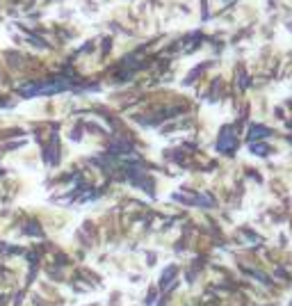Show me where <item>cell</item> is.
Wrapping results in <instances>:
<instances>
[{
    "instance_id": "6da1fadb",
    "label": "cell",
    "mask_w": 292,
    "mask_h": 306,
    "mask_svg": "<svg viewBox=\"0 0 292 306\" xmlns=\"http://www.w3.org/2000/svg\"><path fill=\"white\" fill-rule=\"evenodd\" d=\"M233 144H235V140H233V132L231 130H224L222 137H219V149H222V151H231Z\"/></svg>"
},
{
    "instance_id": "7a4b0ae2",
    "label": "cell",
    "mask_w": 292,
    "mask_h": 306,
    "mask_svg": "<svg viewBox=\"0 0 292 306\" xmlns=\"http://www.w3.org/2000/svg\"><path fill=\"white\" fill-rule=\"evenodd\" d=\"M265 135H269V130H267V128H263V126H253V128H251V132H249L251 140H256V137H265Z\"/></svg>"
}]
</instances>
